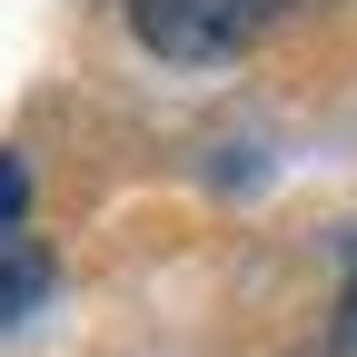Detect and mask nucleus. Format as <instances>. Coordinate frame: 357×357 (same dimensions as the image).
<instances>
[{
  "instance_id": "obj_3",
  "label": "nucleus",
  "mask_w": 357,
  "mask_h": 357,
  "mask_svg": "<svg viewBox=\"0 0 357 357\" xmlns=\"http://www.w3.org/2000/svg\"><path fill=\"white\" fill-rule=\"evenodd\" d=\"M20 199H30V178H20L10 149H0V229H20Z\"/></svg>"
},
{
  "instance_id": "obj_1",
  "label": "nucleus",
  "mask_w": 357,
  "mask_h": 357,
  "mask_svg": "<svg viewBox=\"0 0 357 357\" xmlns=\"http://www.w3.org/2000/svg\"><path fill=\"white\" fill-rule=\"evenodd\" d=\"M268 10L278 0H129V30L149 40L159 60H229V50H248V40L268 30Z\"/></svg>"
},
{
  "instance_id": "obj_4",
  "label": "nucleus",
  "mask_w": 357,
  "mask_h": 357,
  "mask_svg": "<svg viewBox=\"0 0 357 357\" xmlns=\"http://www.w3.org/2000/svg\"><path fill=\"white\" fill-rule=\"evenodd\" d=\"M337 347H357V278H347V298H337Z\"/></svg>"
},
{
  "instance_id": "obj_2",
  "label": "nucleus",
  "mask_w": 357,
  "mask_h": 357,
  "mask_svg": "<svg viewBox=\"0 0 357 357\" xmlns=\"http://www.w3.org/2000/svg\"><path fill=\"white\" fill-rule=\"evenodd\" d=\"M50 278H60V268H50V248H40V238H20V229H0V328H20L30 307L50 298Z\"/></svg>"
}]
</instances>
